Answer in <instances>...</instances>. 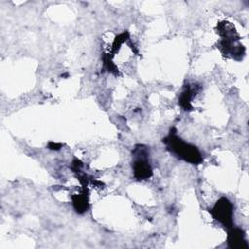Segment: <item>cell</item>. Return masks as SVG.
I'll use <instances>...</instances> for the list:
<instances>
[{"instance_id": "6da1fadb", "label": "cell", "mask_w": 249, "mask_h": 249, "mask_svg": "<svg viewBox=\"0 0 249 249\" xmlns=\"http://www.w3.org/2000/svg\"><path fill=\"white\" fill-rule=\"evenodd\" d=\"M172 150L180 157H182L185 160L191 161V162H197L200 160V155L197 152V150L193 147L189 146L187 143H184L180 141L178 138H172V141H170Z\"/></svg>"}, {"instance_id": "3957f363", "label": "cell", "mask_w": 249, "mask_h": 249, "mask_svg": "<svg viewBox=\"0 0 249 249\" xmlns=\"http://www.w3.org/2000/svg\"><path fill=\"white\" fill-rule=\"evenodd\" d=\"M134 163H135L134 164V173L137 178L144 179V178H148L150 176L151 168L146 160L140 159V160H137Z\"/></svg>"}, {"instance_id": "277c9868", "label": "cell", "mask_w": 249, "mask_h": 249, "mask_svg": "<svg viewBox=\"0 0 249 249\" xmlns=\"http://www.w3.org/2000/svg\"><path fill=\"white\" fill-rule=\"evenodd\" d=\"M229 244L231 247L237 248V249L247 247V244H246V241L244 240L243 234L241 233V231H239V230H233V231L230 233Z\"/></svg>"}, {"instance_id": "7a4b0ae2", "label": "cell", "mask_w": 249, "mask_h": 249, "mask_svg": "<svg viewBox=\"0 0 249 249\" xmlns=\"http://www.w3.org/2000/svg\"><path fill=\"white\" fill-rule=\"evenodd\" d=\"M213 214L216 219H218L221 223H223L225 226L230 227L231 225L232 221V210L231 203L223 198L221 199L213 209Z\"/></svg>"}]
</instances>
